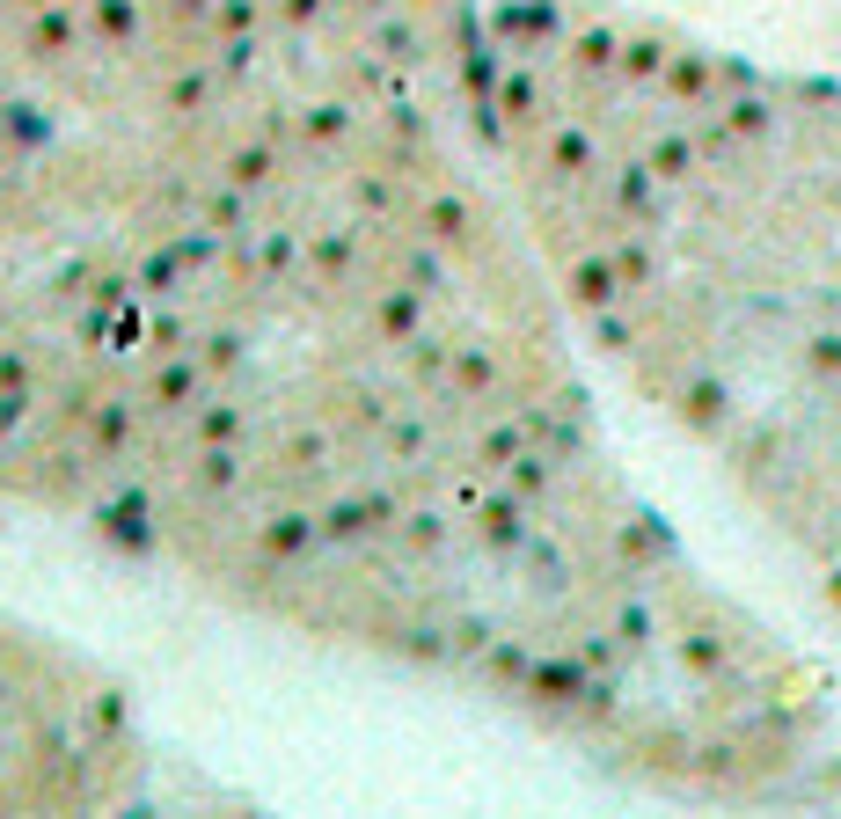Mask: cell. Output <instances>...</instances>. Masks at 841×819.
<instances>
[{"label":"cell","instance_id":"1","mask_svg":"<svg viewBox=\"0 0 841 819\" xmlns=\"http://www.w3.org/2000/svg\"><path fill=\"white\" fill-rule=\"evenodd\" d=\"M483 0H0V498L110 520L352 337Z\"/></svg>","mask_w":841,"mask_h":819},{"label":"cell","instance_id":"2","mask_svg":"<svg viewBox=\"0 0 841 819\" xmlns=\"http://www.w3.org/2000/svg\"><path fill=\"white\" fill-rule=\"evenodd\" d=\"M147 790L118 688L37 629L0 622V812L118 805Z\"/></svg>","mask_w":841,"mask_h":819}]
</instances>
